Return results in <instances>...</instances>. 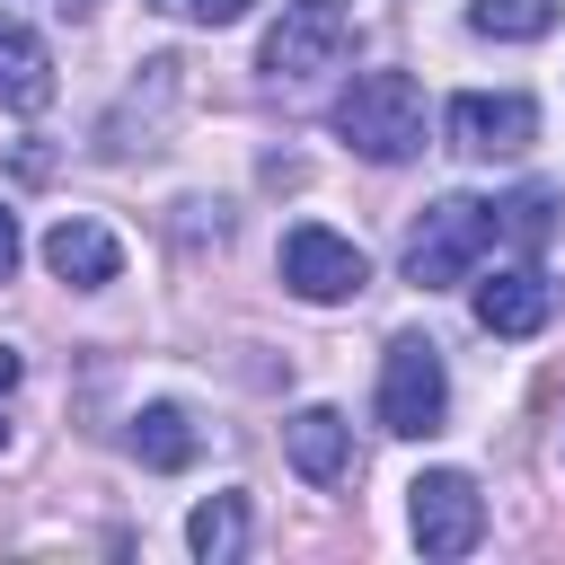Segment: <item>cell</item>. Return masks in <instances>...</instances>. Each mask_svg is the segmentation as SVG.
Returning a JSON list of instances; mask_svg holds the SVG:
<instances>
[{
    "label": "cell",
    "mask_w": 565,
    "mask_h": 565,
    "mask_svg": "<svg viewBox=\"0 0 565 565\" xmlns=\"http://www.w3.org/2000/svg\"><path fill=\"white\" fill-rule=\"evenodd\" d=\"M441 132H450V150H468V159H521V150L539 141V106H530L521 88H468V97H450Z\"/></svg>",
    "instance_id": "7"
},
{
    "label": "cell",
    "mask_w": 565,
    "mask_h": 565,
    "mask_svg": "<svg viewBox=\"0 0 565 565\" xmlns=\"http://www.w3.org/2000/svg\"><path fill=\"white\" fill-rule=\"evenodd\" d=\"M0 106H9V115H44V106H53V53H44V35H35L26 18H9V9H0Z\"/></svg>",
    "instance_id": "11"
},
{
    "label": "cell",
    "mask_w": 565,
    "mask_h": 565,
    "mask_svg": "<svg viewBox=\"0 0 565 565\" xmlns=\"http://www.w3.org/2000/svg\"><path fill=\"white\" fill-rule=\"evenodd\" d=\"M274 265H282V291L309 300V309H335V300H353V291L371 282V256H362L344 230H327V221H291Z\"/></svg>",
    "instance_id": "4"
},
{
    "label": "cell",
    "mask_w": 565,
    "mask_h": 565,
    "mask_svg": "<svg viewBox=\"0 0 565 565\" xmlns=\"http://www.w3.org/2000/svg\"><path fill=\"white\" fill-rule=\"evenodd\" d=\"M44 265H53V282L97 291V282H115V274H124V247H115V230H106V221L62 212V221L44 230Z\"/></svg>",
    "instance_id": "9"
},
{
    "label": "cell",
    "mask_w": 565,
    "mask_h": 565,
    "mask_svg": "<svg viewBox=\"0 0 565 565\" xmlns=\"http://www.w3.org/2000/svg\"><path fill=\"white\" fill-rule=\"evenodd\" d=\"M18 380H26V362H18V353H9V344H0V406H9V397H18Z\"/></svg>",
    "instance_id": "18"
},
{
    "label": "cell",
    "mask_w": 565,
    "mask_h": 565,
    "mask_svg": "<svg viewBox=\"0 0 565 565\" xmlns=\"http://www.w3.org/2000/svg\"><path fill=\"white\" fill-rule=\"evenodd\" d=\"M441 415H450L441 344L433 335H388V353H380V433L424 441V433H441Z\"/></svg>",
    "instance_id": "3"
},
{
    "label": "cell",
    "mask_w": 565,
    "mask_h": 565,
    "mask_svg": "<svg viewBox=\"0 0 565 565\" xmlns=\"http://www.w3.org/2000/svg\"><path fill=\"white\" fill-rule=\"evenodd\" d=\"M353 44V0H282L274 35H265V79L300 88L318 71H335V53Z\"/></svg>",
    "instance_id": "5"
},
{
    "label": "cell",
    "mask_w": 565,
    "mask_h": 565,
    "mask_svg": "<svg viewBox=\"0 0 565 565\" xmlns=\"http://www.w3.org/2000/svg\"><path fill=\"white\" fill-rule=\"evenodd\" d=\"M150 9H168V18H194V26H238L256 0H150Z\"/></svg>",
    "instance_id": "16"
},
{
    "label": "cell",
    "mask_w": 565,
    "mask_h": 565,
    "mask_svg": "<svg viewBox=\"0 0 565 565\" xmlns=\"http://www.w3.org/2000/svg\"><path fill=\"white\" fill-rule=\"evenodd\" d=\"M282 450H291V468H300L309 486H344V477H353V424H344L335 406H300V415L282 424Z\"/></svg>",
    "instance_id": "10"
},
{
    "label": "cell",
    "mask_w": 565,
    "mask_h": 565,
    "mask_svg": "<svg viewBox=\"0 0 565 565\" xmlns=\"http://www.w3.org/2000/svg\"><path fill=\"white\" fill-rule=\"evenodd\" d=\"M494 238H503L494 203L441 194V203H424V221L406 230V282H415V291H450V282H468V274L486 265Z\"/></svg>",
    "instance_id": "2"
},
{
    "label": "cell",
    "mask_w": 565,
    "mask_h": 565,
    "mask_svg": "<svg viewBox=\"0 0 565 565\" xmlns=\"http://www.w3.org/2000/svg\"><path fill=\"white\" fill-rule=\"evenodd\" d=\"M494 221H503L512 238H530V247H539V238H547V194L530 185V194H512V203H494Z\"/></svg>",
    "instance_id": "15"
},
{
    "label": "cell",
    "mask_w": 565,
    "mask_h": 565,
    "mask_svg": "<svg viewBox=\"0 0 565 565\" xmlns=\"http://www.w3.org/2000/svg\"><path fill=\"white\" fill-rule=\"evenodd\" d=\"M132 459H141V468H159V477H177V468H194V459H203V424H194L177 397H150V406L132 415Z\"/></svg>",
    "instance_id": "12"
},
{
    "label": "cell",
    "mask_w": 565,
    "mask_h": 565,
    "mask_svg": "<svg viewBox=\"0 0 565 565\" xmlns=\"http://www.w3.org/2000/svg\"><path fill=\"white\" fill-rule=\"evenodd\" d=\"M335 141L371 168H406L424 150V88L406 71H353V88L335 97Z\"/></svg>",
    "instance_id": "1"
},
{
    "label": "cell",
    "mask_w": 565,
    "mask_h": 565,
    "mask_svg": "<svg viewBox=\"0 0 565 565\" xmlns=\"http://www.w3.org/2000/svg\"><path fill=\"white\" fill-rule=\"evenodd\" d=\"M406 530H415V547L424 556H468L477 539H486V494H477V477L468 468H424L415 486H406Z\"/></svg>",
    "instance_id": "6"
},
{
    "label": "cell",
    "mask_w": 565,
    "mask_h": 565,
    "mask_svg": "<svg viewBox=\"0 0 565 565\" xmlns=\"http://www.w3.org/2000/svg\"><path fill=\"white\" fill-rule=\"evenodd\" d=\"M547 318H556V282L539 265H494L477 282V327L486 335H539Z\"/></svg>",
    "instance_id": "8"
},
{
    "label": "cell",
    "mask_w": 565,
    "mask_h": 565,
    "mask_svg": "<svg viewBox=\"0 0 565 565\" xmlns=\"http://www.w3.org/2000/svg\"><path fill=\"white\" fill-rule=\"evenodd\" d=\"M185 547H194L203 565H238V556H247V494H203V503L185 512Z\"/></svg>",
    "instance_id": "13"
},
{
    "label": "cell",
    "mask_w": 565,
    "mask_h": 565,
    "mask_svg": "<svg viewBox=\"0 0 565 565\" xmlns=\"http://www.w3.org/2000/svg\"><path fill=\"white\" fill-rule=\"evenodd\" d=\"M468 26L494 44H539L556 26V0H468Z\"/></svg>",
    "instance_id": "14"
},
{
    "label": "cell",
    "mask_w": 565,
    "mask_h": 565,
    "mask_svg": "<svg viewBox=\"0 0 565 565\" xmlns=\"http://www.w3.org/2000/svg\"><path fill=\"white\" fill-rule=\"evenodd\" d=\"M9 274H18V212L0 203V282H9Z\"/></svg>",
    "instance_id": "17"
}]
</instances>
